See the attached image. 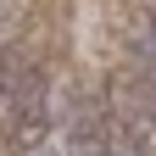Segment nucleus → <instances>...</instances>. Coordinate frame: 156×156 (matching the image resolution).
<instances>
[{
  "mask_svg": "<svg viewBox=\"0 0 156 156\" xmlns=\"http://www.w3.org/2000/svg\"><path fill=\"white\" fill-rule=\"evenodd\" d=\"M128 45H134V56H140V67H134V73L156 78V17H145V23L128 34Z\"/></svg>",
  "mask_w": 156,
  "mask_h": 156,
  "instance_id": "nucleus-1",
  "label": "nucleus"
}]
</instances>
